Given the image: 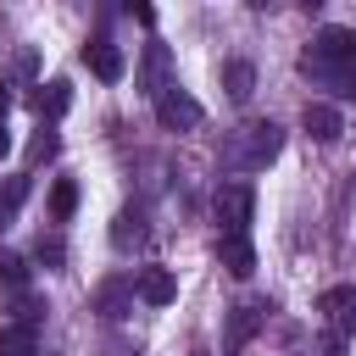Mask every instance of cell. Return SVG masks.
I'll use <instances>...</instances> for the list:
<instances>
[{
    "mask_svg": "<svg viewBox=\"0 0 356 356\" xmlns=\"http://www.w3.org/2000/svg\"><path fill=\"white\" fill-rule=\"evenodd\" d=\"M300 67L312 78H345L356 67V28H323L312 39V50L300 56Z\"/></svg>",
    "mask_w": 356,
    "mask_h": 356,
    "instance_id": "1",
    "label": "cell"
},
{
    "mask_svg": "<svg viewBox=\"0 0 356 356\" xmlns=\"http://www.w3.org/2000/svg\"><path fill=\"white\" fill-rule=\"evenodd\" d=\"M211 211H217L222 234H245L250 228V211H256V189L250 184H222L217 200H211Z\"/></svg>",
    "mask_w": 356,
    "mask_h": 356,
    "instance_id": "2",
    "label": "cell"
},
{
    "mask_svg": "<svg viewBox=\"0 0 356 356\" xmlns=\"http://www.w3.org/2000/svg\"><path fill=\"white\" fill-rule=\"evenodd\" d=\"M317 312L334 323V339L345 345L356 334V284H339V289H323L317 295Z\"/></svg>",
    "mask_w": 356,
    "mask_h": 356,
    "instance_id": "3",
    "label": "cell"
},
{
    "mask_svg": "<svg viewBox=\"0 0 356 356\" xmlns=\"http://www.w3.org/2000/svg\"><path fill=\"white\" fill-rule=\"evenodd\" d=\"M156 117H161L167 128H200V117H206V111H200V100H195V95H184L178 83H167V89L156 95Z\"/></svg>",
    "mask_w": 356,
    "mask_h": 356,
    "instance_id": "4",
    "label": "cell"
},
{
    "mask_svg": "<svg viewBox=\"0 0 356 356\" xmlns=\"http://www.w3.org/2000/svg\"><path fill=\"white\" fill-rule=\"evenodd\" d=\"M261 317H267V306H256V300H239V306L228 312V328H222V350H228V356H234V350H245V345L256 339Z\"/></svg>",
    "mask_w": 356,
    "mask_h": 356,
    "instance_id": "5",
    "label": "cell"
},
{
    "mask_svg": "<svg viewBox=\"0 0 356 356\" xmlns=\"http://www.w3.org/2000/svg\"><path fill=\"white\" fill-rule=\"evenodd\" d=\"M83 61H89V72H95L100 83H117V78L128 72V56H122L111 39H89V44H83Z\"/></svg>",
    "mask_w": 356,
    "mask_h": 356,
    "instance_id": "6",
    "label": "cell"
},
{
    "mask_svg": "<svg viewBox=\"0 0 356 356\" xmlns=\"http://www.w3.org/2000/svg\"><path fill=\"white\" fill-rule=\"evenodd\" d=\"M278 145H284V128H278V122H250V128H245V167L273 161Z\"/></svg>",
    "mask_w": 356,
    "mask_h": 356,
    "instance_id": "7",
    "label": "cell"
},
{
    "mask_svg": "<svg viewBox=\"0 0 356 356\" xmlns=\"http://www.w3.org/2000/svg\"><path fill=\"white\" fill-rule=\"evenodd\" d=\"M217 261H222L234 278H250V273H256V245H250V234H222V239H217Z\"/></svg>",
    "mask_w": 356,
    "mask_h": 356,
    "instance_id": "8",
    "label": "cell"
},
{
    "mask_svg": "<svg viewBox=\"0 0 356 356\" xmlns=\"http://www.w3.org/2000/svg\"><path fill=\"white\" fill-rule=\"evenodd\" d=\"M300 128H306V134H312L317 145H334V139L345 134V117H339L334 106H323V100H312V106L300 111Z\"/></svg>",
    "mask_w": 356,
    "mask_h": 356,
    "instance_id": "9",
    "label": "cell"
},
{
    "mask_svg": "<svg viewBox=\"0 0 356 356\" xmlns=\"http://www.w3.org/2000/svg\"><path fill=\"white\" fill-rule=\"evenodd\" d=\"M134 295H139L145 306H167V300L178 295V278H172L167 267H139V278H134Z\"/></svg>",
    "mask_w": 356,
    "mask_h": 356,
    "instance_id": "10",
    "label": "cell"
},
{
    "mask_svg": "<svg viewBox=\"0 0 356 356\" xmlns=\"http://www.w3.org/2000/svg\"><path fill=\"white\" fill-rule=\"evenodd\" d=\"M39 350V323H6L0 328V356H33Z\"/></svg>",
    "mask_w": 356,
    "mask_h": 356,
    "instance_id": "11",
    "label": "cell"
},
{
    "mask_svg": "<svg viewBox=\"0 0 356 356\" xmlns=\"http://www.w3.org/2000/svg\"><path fill=\"white\" fill-rule=\"evenodd\" d=\"M67 106H72V83H67V78L39 83V95H33V111H39V117H61Z\"/></svg>",
    "mask_w": 356,
    "mask_h": 356,
    "instance_id": "12",
    "label": "cell"
},
{
    "mask_svg": "<svg viewBox=\"0 0 356 356\" xmlns=\"http://www.w3.org/2000/svg\"><path fill=\"white\" fill-rule=\"evenodd\" d=\"M95 306H100L106 317H128V312H134V284H122V278H111V284H100V295H95Z\"/></svg>",
    "mask_w": 356,
    "mask_h": 356,
    "instance_id": "13",
    "label": "cell"
},
{
    "mask_svg": "<svg viewBox=\"0 0 356 356\" xmlns=\"http://www.w3.org/2000/svg\"><path fill=\"white\" fill-rule=\"evenodd\" d=\"M222 89H228V100H250L256 67H250V61H222Z\"/></svg>",
    "mask_w": 356,
    "mask_h": 356,
    "instance_id": "14",
    "label": "cell"
},
{
    "mask_svg": "<svg viewBox=\"0 0 356 356\" xmlns=\"http://www.w3.org/2000/svg\"><path fill=\"white\" fill-rule=\"evenodd\" d=\"M78 211V184L72 178H56V189H50V222H67Z\"/></svg>",
    "mask_w": 356,
    "mask_h": 356,
    "instance_id": "15",
    "label": "cell"
},
{
    "mask_svg": "<svg viewBox=\"0 0 356 356\" xmlns=\"http://www.w3.org/2000/svg\"><path fill=\"white\" fill-rule=\"evenodd\" d=\"M139 239H145V211H122L117 228H111V245L128 250V245H139Z\"/></svg>",
    "mask_w": 356,
    "mask_h": 356,
    "instance_id": "16",
    "label": "cell"
},
{
    "mask_svg": "<svg viewBox=\"0 0 356 356\" xmlns=\"http://www.w3.org/2000/svg\"><path fill=\"white\" fill-rule=\"evenodd\" d=\"M0 284H11V289L28 284V261H22L17 250H0Z\"/></svg>",
    "mask_w": 356,
    "mask_h": 356,
    "instance_id": "17",
    "label": "cell"
},
{
    "mask_svg": "<svg viewBox=\"0 0 356 356\" xmlns=\"http://www.w3.org/2000/svg\"><path fill=\"white\" fill-rule=\"evenodd\" d=\"M33 256H39V261H44V267H50V273H56V267H67V245H61V239H56V234H50V239H44V234H39V245H33Z\"/></svg>",
    "mask_w": 356,
    "mask_h": 356,
    "instance_id": "18",
    "label": "cell"
},
{
    "mask_svg": "<svg viewBox=\"0 0 356 356\" xmlns=\"http://www.w3.org/2000/svg\"><path fill=\"white\" fill-rule=\"evenodd\" d=\"M56 145H61V139H56L50 128H39V139L28 145V161H44V156H56Z\"/></svg>",
    "mask_w": 356,
    "mask_h": 356,
    "instance_id": "19",
    "label": "cell"
},
{
    "mask_svg": "<svg viewBox=\"0 0 356 356\" xmlns=\"http://www.w3.org/2000/svg\"><path fill=\"white\" fill-rule=\"evenodd\" d=\"M0 156H11V128H6V117H0Z\"/></svg>",
    "mask_w": 356,
    "mask_h": 356,
    "instance_id": "20",
    "label": "cell"
},
{
    "mask_svg": "<svg viewBox=\"0 0 356 356\" xmlns=\"http://www.w3.org/2000/svg\"><path fill=\"white\" fill-rule=\"evenodd\" d=\"M6 111H11V89L0 83V117H6Z\"/></svg>",
    "mask_w": 356,
    "mask_h": 356,
    "instance_id": "21",
    "label": "cell"
}]
</instances>
